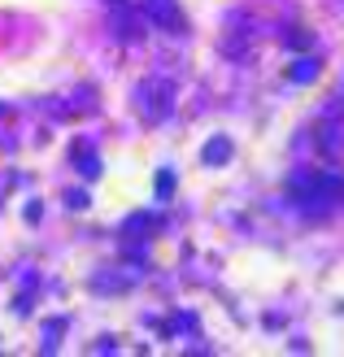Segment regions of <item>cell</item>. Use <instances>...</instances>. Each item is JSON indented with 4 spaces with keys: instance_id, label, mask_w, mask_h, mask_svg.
<instances>
[{
    "instance_id": "obj_4",
    "label": "cell",
    "mask_w": 344,
    "mask_h": 357,
    "mask_svg": "<svg viewBox=\"0 0 344 357\" xmlns=\"http://www.w3.org/2000/svg\"><path fill=\"white\" fill-rule=\"evenodd\" d=\"M205 162H227V139H214L209 153H205Z\"/></svg>"
},
{
    "instance_id": "obj_3",
    "label": "cell",
    "mask_w": 344,
    "mask_h": 357,
    "mask_svg": "<svg viewBox=\"0 0 344 357\" xmlns=\"http://www.w3.org/2000/svg\"><path fill=\"white\" fill-rule=\"evenodd\" d=\"M170 100H174V83L170 79H144V87H140V109L149 114L153 122L170 114Z\"/></svg>"
},
{
    "instance_id": "obj_5",
    "label": "cell",
    "mask_w": 344,
    "mask_h": 357,
    "mask_svg": "<svg viewBox=\"0 0 344 357\" xmlns=\"http://www.w3.org/2000/svg\"><path fill=\"white\" fill-rule=\"evenodd\" d=\"M314 70H318L314 61H305V66H297V70H292V79H297V83H305V79H310V75H314Z\"/></svg>"
},
{
    "instance_id": "obj_1",
    "label": "cell",
    "mask_w": 344,
    "mask_h": 357,
    "mask_svg": "<svg viewBox=\"0 0 344 357\" xmlns=\"http://www.w3.org/2000/svg\"><path fill=\"white\" fill-rule=\"evenodd\" d=\"M292 196H301V201H310V205H331L344 196V183L340 178H327V174H297L292 178Z\"/></svg>"
},
{
    "instance_id": "obj_2",
    "label": "cell",
    "mask_w": 344,
    "mask_h": 357,
    "mask_svg": "<svg viewBox=\"0 0 344 357\" xmlns=\"http://www.w3.org/2000/svg\"><path fill=\"white\" fill-rule=\"evenodd\" d=\"M318 153L331 166H344V109H331L318 122Z\"/></svg>"
}]
</instances>
